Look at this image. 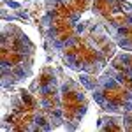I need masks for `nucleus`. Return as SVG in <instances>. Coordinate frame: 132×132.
I'll return each mask as SVG.
<instances>
[{
	"mask_svg": "<svg viewBox=\"0 0 132 132\" xmlns=\"http://www.w3.org/2000/svg\"><path fill=\"white\" fill-rule=\"evenodd\" d=\"M4 130L32 132V130H53L39 101L30 88H20L11 93L9 102L4 108L2 118Z\"/></svg>",
	"mask_w": 132,
	"mask_h": 132,
	"instance_id": "20e7f679",
	"label": "nucleus"
},
{
	"mask_svg": "<svg viewBox=\"0 0 132 132\" xmlns=\"http://www.w3.org/2000/svg\"><path fill=\"white\" fill-rule=\"evenodd\" d=\"M101 130H125L122 114H113V116H102L99 120Z\"/></svg>",
	"mask_w": 132,
	"mask_h": 132,
	"instance_id": "9d476101",
	"label": "nucleus"
},
{
	"mask_svg": "<svg viewBox=\"0 0 132 132\" xmlns=\"http://www.w3.org/2000/svg\"><path fill=\"white\" fill-rule=\"evenodd\" d=\"M60 97H62V114H63V127L67 130H76L81 123L83 116L88 109V99L81 86L69 76H65L60 69Z\"/></svg>",
	"mask_w": 132,
	"mask_h": 132,
	"instance_id": "6e6552de",
	"label": "nucleus"
},
{
	"mask_svg": "<svg viewBox=\"0 0 132 132\" xmlns=\"http://www.w3.org/2000/svg\"><path fill=\"white\" fill-rule=\"evenodd\" d=\"M2 86L9 88L28 79L35 60V44L20 27L12 23L2 25Z\"/></svg>",
	"mask_w": 132,
	"mask_h": 132,
	"instance_id": "7ed1b4c3",
	"label": "nucleus"
},
{
	"mask_svg": "<svg viewBox=\"0 0 132 132\" xmlns=\"http://www.w3.org/2000/svg\"><path fill=\"white\" fill-rule=\"evenodd\" d=\"M116 42L113 41L102 20L93 11H88L58 56L71 71L101 74L116 55Z\"/></svg>",
	"mask_w": 132,
	"mask_h": 132,
	"instance_id": "f257e3e1",
	"label": "nucleus"
},
{
	"mask_svg": "<svg viewBox=\"0 0 132 132\" xmlns=\"http://www.w3.org/2000/svg\"><path fill=\"white\" fill-rule=\"evenodd\" d=\"M88 11H92V0H50L41 18V32L48 51L58 55Z\"/></svg>",
	"mask_w": 132,
	"mask_h": 132,
	"instance_id": "f03ea898",
	"label": "nucleus"
},
{
	"mask_svg": "<svg viewBox=\"0 0 132 132\" xmlns=\"http://www.w3.org/2000/svg\"><path fill=\"white\" fill-rule=\"evenodd\" d=\"M28 88L35 95V99L39 101L51 129L62 127L63 125V114H62V97H60V69H55L51 65L44 67Z\"/></svg>",
	"mask_w": 132,
	"mask_h": 132,
	"instance_id": "0eeeda50",
	"label": "nucleus"
},
{
	"mask_svg": "<svg viewBox=\"0 0 132 132\" xmlns=\"http://www.w3.org/2000/svg\"><path fill=\"white\" fill-rule=\"evenodd\" d=\"M104 71L113 74L125 88L132 92V51L114 55Z\"/></svg>",
	"mask_w": 132,
	"mask_h": 132,
	"instance_id": "1a4fd4ad",
	"label": "nucleus"
},
{
	"mask_svg": "<svg viewBox=\"0 0 132 132\" xmlns=\"http://www.w3.org/2000/svg\"><path fill=\"white\" fill-rule=\"evenodd\" d=\"M81 85L90 90L93 101L102 111L111 114L132 111V92L108 71H102L101 74H81Z\"/></svg>",
	"mask_w": 132,
	"mask_h": 132,
	"instance_id": "39448f33",
	"label": "nucleus"
},
{
	"mask_svg": "<svg viewBox=\"0 0 132 132\" xmlns=\"http://www.w3.org/2000/svg\"><path fill=\"white\" fill-rule=\"evenodd\" d=\"M123 116V125H125V130H132V111L122 114Z\"/></svg>",
	"mask_w": 132,
	"mask_h": 132,
	"instance_id": "9b49d317",
	"label": "nucleus"
},
{
	"mask_svg": "<svg viewBox=\"0 0 132 132\" xmlns=\"http://www.w3.org/2000/svg\"><path fill=\"white\" fill-rule=\"evenodd\" d=\"M92 11L102 20L118 48L132 51V4L127 0H92Z\"/></svg>",
	"mask_w": 132,
	"mask_h": 132,
	"instance_id": "423d86ee",
	"label": "nucleus"
}]
</instances>
